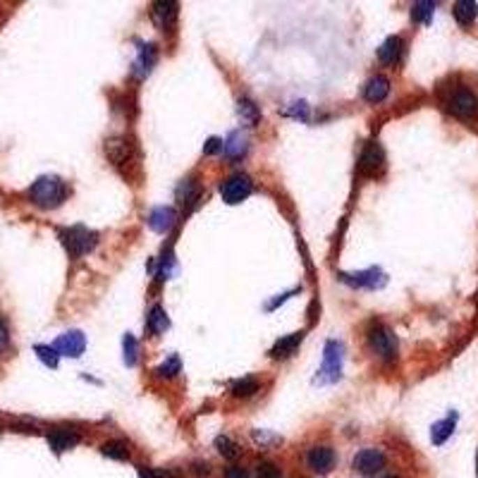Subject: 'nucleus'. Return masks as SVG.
<instances>
[{
    "instance_id": "29",
    "label": "nucleus",
    "mask_w": 478,
    "mask_h": 478,
    "mask_svg": "<svg viewBox=\"0 0 478 478\" xmlns=\"http://www.w3.org/2000/svg\"><path fill=\"white\" fill-rule=\"evenodd\" d=\"M254 392H258V380L256 378H241L232 385L234 397H251Z\"/></svg>"
},
{
    "instance_id": "24",
    "label": "nucleus",
    "mask_w": 478,
    "mask_h": 478,
    "mask_svg": "<svg viewBox=\"0 0 478 478\" xmlns=\"http://www.w3.org/2000/svg\"><path fill=\"white\" fill-rule=\"evenodd\" d=\"M100 454L108 459L122 462V459H129V447H127V442H122V440H108L100 445Z\"/></svg>"
},
{
    "instance_id": "4",
    "label": "nucleus",
    "mask_w": 478,
    "mask_h": 478,
    "mask_svg": "<svg viewBox=\"0 0 478 478\" xmlns=\"http://www.w3.org/2000/svg\"><path fill=\"white\" fill-rule=\"evenodd\" d=\"M368 345L373 350L375 357H380L382 361H392L397 357V337L387 325L373 323L368 330Z\"/></svg>"
},
{
    "instance_id": "30",
    "label": "nucleus",
    "mask_w": 478,
    "mask_h": 478,
    "mask_svg": "<svg viewBox=\"0 0 478 478\" xmlns=\"http://www.w3.org/2000/svg\"><path fill=\"white\" fill-rule=\"evenodd\" d=\"M122 352H125V364L129 368L137 366V340H134L132 333H127L122 337Z\"/></svg>"
},
{
    "instance_id": "15",
    "label": "nucleus",
    "mask_w": 478,
    "mask_h": 478,
    "mask_svg": "<svg viewBox=\"0 0 478 478\" xmlns=\"http://www.w3.org/2000/svg\"><path fill=\"white\" fill-rule=\"evenodd\" d=\"M454 426H457V412H452L447 419L433 424V428H431V442H433V445H445V442L449 440V435L454 433Z\"/></svg>"
},
{
    "instance_id": "31",
    "label": "nucleus",
    "mask_w": 478,
    "mask_h": 478,
    "mask_svg": "<svg viewBox=\"0 0 478 478\" xmlns=\"http://www.w3.org/2000/svg\"><path fill=\"white\" fill-rule=\"evenodd\" d=\"M199 196V184L194 182V179H187V182H182L179 184V189H177V199L182 201H187V204H191V201Z\"/></svg>"
},
{
    "instance_id": "16",
    "label": "nucleus",
    "mask_w": 478,
    "mask_h": 478,
    "mask_svg": "<svg viewBox=\"0 0 478 478\" xmlns=\"http://www.w3.org/2000/svg\"><path fill=\"white\" fill-rule=\"evenodd\" d=\"M80 442V435L70 431H50L48 433V445L55 454H63L70 447H75Z\"/></svg>"
},
{
    "instance_id": "27",
    "label": "nucleus",
    "mask_w": 478,
    "mask_h": 478,
    "mask_svg": "<svg viewBox=\"0 0 478 478\" xmlns=\"http://www.w3.org/2000/svg\"><path fill=\"white\" fill-rule=\"evenodd\" d=\"M33 352H36V357L41 359V364H43V366H48V368H58V359H60V354L55 352L50 345H36V347H33Z\"/></svg>"
},
{
    "instance_id": "1",
    "label": "nucleus",
    "mask_w": 478,
    "mask_h": 478,
    "mask_svg": "<svg viewBox=\"0 0 478 478\" xmlns=\"http://www.w3.org/2000/svg\"><path fill=\"white\" fill-rule=\"evenodd\" d=\"M27 196H29L33 206L50 211V208H58L67 199V184L58 175H41L29 187Z\"/></svg>"
},
{
    "instance_id": "20",
    "label": "nucleus",
    "mask_w": 478,
    "mask_h": 478,
    "mask_svg": "<svg viewBox=\"0 0 478 478\" xmlns=\"http://www.w3.org/2000/svg\"><path fill=\"white\" fill-rule=\"evenodd\" d=\"M129 151H132V146H129L127 139H110V142H105V154H108V158L115 165H122V163L129 160Z\"/></svg>"
},
{
    "instance_id": "11",
    "label": "nucleus",
    "mask_w": 478,
    "mask_h": 478,
    "mask_svg": "<svg viewBox=\"0 0 478 478\" xmlns=\"http://www.w3.org/2000/svg\"><path fill=\"white\" fill-rule=\"evenodd\" d=\"M306 464H308V469L316 471V474H330L335 466V452L325 445L311 447L306 454Z\"/></svg>"
},
{
    "instance_id": "28",
    "label": "nucleus",
    "mask_w": 478,
    "mask_h": 478,
    "mask_svg": "<svg viewBox=\"0 0 478 478\" xmlns=\"http://www.w3.org/2000/svg\"><path fill=\"white\" fill-rule=\"evenodd\" d=\"M216 449L223 454L225 459H237V457H239L237 442H232L227 435H218V438H216Z\"/></svg>"
},
{
    "instance_id": "12",
    "label": "nucleus",
    "mask_w": 478,
    "mask_h": 478,
    "mask_svg": "<svg viewBox=\"0 0 478 478\" xmlns=\"http://www.w3.org/2000/svg\"><path fill=\"white\" fill-rule=\"evenodd\" d=\"M175 221H177V213H175V208H170V206H158L149 213V227L160 234L167 232V230L175 225Z\"/></svg>"
},
{
    "instance_id": "10",
    "label": "nucleus",
    "mask_w": 478,
    "mask_h": 478,
    "mask_svg": "<svg viewBox=\"0 0 478 478\" xmlns=\"http://www.w3.org/2000/svg\"><path fill=\"white\" fill-rule=\"evenodd\" d=\"M53 350L60 354V357H70L77 359L82 357L84 350H87V337H84L82 330H70V333H63L55 340Z\"/></svg>"
},
{
    "instance_id": "39",
    "label": "nucleus",
    "mask_w": 478,
    "mask_h": 478,
    "mask_svg": "<svg viewBox=\"0 0 478 478\" xmlns=\"http://www.w3.org/2000/svg\"><path fill=\"white\" fill-rule=\"evenodd\" d=\"M382 478H399V476H395V474H390V476H382Z\"/></svg>"
},
{
    "instance_id": "40",
    "label": "nucleus",
    "mask_w": 478,
    "mask_h": 478,
    "mask_svg": "<svg viewBox=\"0 0 478 478\" xmlns=\"http://www.w3.org/2000/svg\"><path fill=\"white\" fill-rule=\"evenodd\" d=\"M476 474H478V457H476Z\"/></svg>"
},
{
    "instance_id": "22",
    "label": "nucleus",
    "mask_w": 478,
    "mask_h": 478,
    "mask_svg": "<svg viewBox=\"0 0 478 478\" xmlns=\"http://www.w3.org/2000/svg\"><path fill=\"white\" fill-rule=\"evenodd\" d=\"M154 63H156V50H154V46H151V43H149V46H142V48H139L137 63H134V67H137V70H134V75L142 80V77H146L151 72Z\"/></svg>"
},
{
    "instance_id": "37",
    "label": "nucleus",
    "mask_w": 478,
    "mask_h": 478,
    "mask_svg": "<svg viewBox=\"0 0 478 478\" xmlns=\"http://www.w3.org/2000/svg\"><path fill=\"white\" fill-rule=\"evenodd\" d=\"M139 478H160V476H158V471L146 469V466H139Z\"/></svg>"
},
{
    "instance_id": "35",
    "label": "nucleus",
    "mask_w": 478,
    "mask_h": 478,
    "mask_svg": "<svg viewBox=\"0 0 478 478\" xmlns=\"http://www.w3.org/2000/svg\"><path fill=\"white\" fill-rule=\"evenodd\" d=\"M218 151H223V142L218 137H211L206 142V146H204V154L206 156H213V154H218Z\"/></svg>"
},
{
    "instance_id": "8",
    "label": "nucleus",
    "mask_w": 478,
    "mask_h": 478,
    "mask_svg": "<svg viewBox=\"0 0 478 478\" xmlns=\"http://www.w3.org/2000/svg\"><path fill=\"white\" fill-rule=\"evenodd\" d=\"M352 466H354V471H359V474L373 476L385 469V454L375 447H366V449H361V452H357V457L352 459Z\"/></svg>"
},
{
    "instance_id": "21",
    "label": "nucleus",
    "mask_w": 478,
    "mask_h": 478,
    "mask_svg": "<svg viewBox=\"0 0 478 478\" xmlns=\"http://www.w3.org/2000/svg\"><path fill=\"white\" fill-rule=\"evenodd\" d=\"M454 17L464 27L474 24V20L478 17V3H474V0H459V3H454Z\"/></svg>"
},
{
    "instance_id": "5",
    "label": "nucleus",
    "mask_w": 478,
    "mask_h": 478,
    "mask_svg": "<svg viewBox=\"0 0 478 478\" xmlns=\"http://www.w3.org/2000/svg\"><path fill=\"white\" fill-rule=\"evenodd\" d=\"M357 170L361 177H378L385 170V154H382V146L378 142L366 144V149L361 151L357 163Z\"/></svg>"
},
{
    "instance_id": "13",
    "label": "nucleus",
    "mask_w": 478,
    "mask_h": 478,
    "mask_svg": "<svg viewBox=\"0 0 478 478\" xmlns=\"http://www.w3.org/2000/svg\"><path fill=\"white\" fill-rule=\"evenodd\" d=\"M387 94H390V82H387V77H382V75L371 77L366 82V87H364V98H366L368 103H382V100L387 98Z\"/></svg>"
},
{
    "instance_id": "34",
    "label": "nucleus",
    "mask_w": 478,
    "mask_h": 478,
    "mask_svg": "<svg viewBox=\"0 0 478 478\" xmlns=\"http://www.w3.org/2000/svg\"><path fill=\"white\" fill-rule=\"evenodd\" d=\"M8 350H10V330H8V323L0 318V357Z\"/></svg>"
},
{
    "instance_id": "14",
    "label": "nucleus",
    "mask_w": 478,
    "mask_h": 478,
    "mask_svg": "<svg viewBox=\"0 0 478 478\" xmlns=\"http://www.w3.org/2000/svg\"><path fill=\"white\" fill-rule=\"evenodd\" d=\"M402 50H404V41L399 36H390L385 38V43L378 48V60L382 65H395L402 58Z\"/></svg>"
},
{
    "instance_id": "38",
    "label": "nucleus",
    "mask_w": 478,
    "mask_h": 478,
    "mask_svg": "<svg viewBox=\"0 0 478 478\" xmlns=\"http://www.w3.org/2000/svg\"><path fill=\"white\" fill-rule=\"evenodd\" d=\"M196 474H199V476H208V464H196Z\"/></svg>"
},
{
    "instance_id": "18",
    "label": "nucleus",
    "mask_w": 478,
    "mask_h": 478,
    "mask_svg": "<svg viewBox=\"0 0 478 478\" xmlns=\"http://www.w3.org/2000/svg\"><path fill=\"white\" fill-rule=\"evenodd\" d=\"M246 149H249V142H246V137L241 132H232L223 142V154L227 156V158H232V160L241 158V156L246 154Z\"/></svg>"
},
{
    "instance_id": "32",
    "label": "nucleus",
    "mask_w": 478,
    "mask_h": 478,
    "mask_svg": "<svg viewBox=\"0 0 478 478\" xmlns=\"http://www.w3.org/2000/svg\"><path fill=\"white\" fill-rule=\"evenodd\" d=\"M179 373V359L177 357H170L165 364L158 368V375L160 378H175V375Z\"/></svg>"
},
{
    "instance_id": "33",
    "label": "nucleus",
    "mask_w": 478,
    "mask_h": 478,
    "mask_svg": "<svg viewBox=\"0 0 478 478\" xmlns=\"http://www.w3.org/2000/svg\"><path fill=\"white\" fill-rule=\"evenodd\" d=\"M256 478H280V469L273 462H261L256 466Z\"/></svg>"
},
{
    "instance_id": "9",
    "label": "nucleus",
    "mask_w": 478,
    "mask_h": 478,
    "mask_svg": "<svg viewBox=\"0 0 478 478\" xmlns=\"http://www.w3.org/2000/svg\"><path fill=\"white\" fill-rule=\"evenodd\" d=\"M340 280L352 287H366V290H380L387 283V275L380 268H368L361 273H340Z\"/></svg>"
},
{
    "instance_id": "3",
    "label": "nucleus",
    "mask_w": 478,
    "mask_h": 478,
    "mask_svg": "<svg viewBox=\"0 0 478 478\" xmlns=\"http://www.w3.org/2000/svg\"><path fill=\"white\" fill-rule=\"evenodd\" d=\"M60 241H63L67 254L72 258H80L94 251V246L98 244V234L94 230L84 227V225H72V227L60 230Z\"/></svg>"
},
{
    "instance_id": "2",
    "label": "nucleus",
    "mask_w": 478,
    "mask_h": 478,
    "mask_svg": "<svg viewBox=\"0 0 478 478\" xmlns=\"http://www.w3.org/2000/svg\"><path fill=\"white\" fill-rule=\"evenodd\" d=\"M342 366H345V345L337 340H328L323 350V366L318 368L316 382L318 385H330L342 378Z\"/></svg>"
},
{
    "instance_id": "26",
    "label": "nucleus",
    "mask_w": 478,
    "mask_h": 478,
    "mask_svg": "<svg viewBox=\"0 0 478 478\" xmlns=\"http://www.w3.org/2000/svg\"><path fill=\"white\" fill-rule=\"evenodd\" d=\"M237 112H239V117H241V120H244L249 127H254L256 122H258V108H256V103H254V100H249V98H239V103H237Z\"/></svg>"
},
{
    "instance_id": "17",
    "label": "nucleus",
    "mask_w": 478,
    "mask_h": 478,
    "mask_svg": "<svg viewBox=\"0 0 478 478\" xmlns=\"http://www.w3.org/2000/svg\"><path fill=\"white\" fill-rule=\"evenodd\" d=\"M301 340H304V333H292V335H287V337H280V340L275 342V347L271 350V357L273 359H287V357H292L297 347L301 345Z\"/></svg>"
},
{
    "instance_id": "23",
    "label": "nucleus",
    "mask_w": 478,
    "mask_h": 478,
    "mask_svg": "<svg viewBox=\"0 0 478 478\" xmlns=\"http://www.w3.org/2000/svg\"><path fill=\"white\" fill-rule=\"evenodd\" d=\"M146 325H149V330L154 335H160L165 333L167 328H170V320H167V313L163 306H154L149 313V320H146Z\"/></svg>"
},
{
    "instance_id": "7",
    "label": "nucleus",
    "mask_w": 478,
    "mask_h": 478,
    "mask_svg": "<svg viewBox=\"0 0 478 478\" xmlns=\"http://www.w3.org/2000/svg\"><path fill=\"white\" fill-rule=\"evenodd\" d=\"M251 191H254V184H251V179L246 175H232L221 184V196L225 204L230 206H237L241 201H246Z\"/></svg>"
},
{
    "instance_id": "25",
    "label": "nucleus",
    "mask_w": 478,
    "mask_h": 478,
    "mask_svg": "<svg viewBox=\"0 0 478 478\" xmlns=\"http://www.w3.org/2000/svg\"><path fill=\"white\" fill-rule=\"evenodd\" d=\"M433 13H435V3H431V0H421V3H414L412 20L421 22V24H431Z\"/></svg>"
},
{
    "instance_id": "19",
    "label": "nucleus",
    "mask_w": 478,
    "mask_h": 478,
    "mask_svg": "<svg viewBox=\"0 0 478 478\" xmlns=\"http://www.w3.org/2000/svg\"><path fill=\"white\" fill-rule=\"evenodd\" d=\"M177 20V3H156L154 5V22L160 29H170Z\"/></svg>"
},
{
    "instance_id": "36",
    "label": "nucleus",
    "mask_w": 478,
    "mask_h": 478,
    "mask_svg": "<svg viewBox=\"0 0 478 478\" xmlns=\"http://www.w3.org/2000/svg\"><path fill=\"white\" fill-rule=\"evenodd\" d=\"M225 478H249V471L241 466H227L225 469Z\"/></svg>"
},
{
    "instance_id": "6",
    "label": "nucleus",
    "mask_w": 478,
    "mask_h": 478,
    "mask_svg": "<svg viewBox=\"0 0 478 478\" xmlns=\"http://www.w3.org/2000/svg\"><path fill=\"white\" fill-rule=\"evenodd\" d=\"M447 110L452 112L459 120H474L478 115V98L474 91L469 89H457L452 96L447 98Z\"/></svg>"
}]
</instances>
